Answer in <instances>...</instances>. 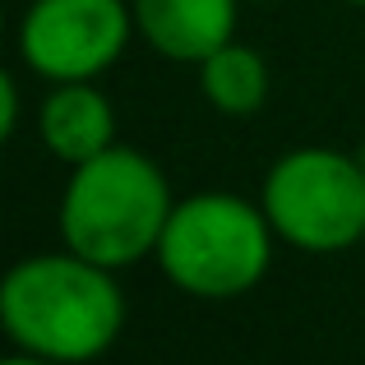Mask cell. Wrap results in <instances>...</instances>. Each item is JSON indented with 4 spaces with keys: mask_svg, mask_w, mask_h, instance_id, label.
Here are the masks:
<instances>
[{
    "mask_svg": "<svg viewBox=\"0 0 365 365\" xmlns=\"http://www.w3.org/2000/svg\"><path fill=\"white\" fill-rule=\"evenodd\" d=\"M0 324L28 356L56 365L98 361L125 329L116 268H102L74 250L19 259L0 282Z\"/></svg>",
    "mask_w": 365,
    "mask_h": 365,
    "instance_id": "6da1fadb",
    "label": "cell"
},
{
    "mask_svg": "<svg viewBox=\"0 0 365 365\" xmlns=\"http://www.w3.org/2000/svg\"><path fill=\"white\" fill-rule=\"evenodd\" d=\"M171 208L176 199L158 162L139 148L111 143L107 153L70 167L56 227L65 250L102 268H130L158 255Z\"/></svg>",
    "mask_w": 365,
    "mask_h": 365,
    "instance_id": "7a4b0ae2",
    "label": "cell"
},
{
    "mask_svg": "<svg viewBox=\"0 0 365 365\" xmlns=\"http://www.w3.org/2000/svg\"><path fill=\"white\" fill-rule=\"evenodd\" d=\"M273 222L264 204L227 190L176 199L158 241V268L171 287L199 301H236L264 282L273 264Z\"/></svg>",
    "mask_w": 365,
    "mask_h": 365,
    "instance_id": "3957f363",
    "label": "cell"
},
{
    "mask_svg": "<svg viewBox=\"0 0 365 365\" xmlns=\"http://www.w3.org/2000/svg\"><path fill=\"white\" fill-rule=\"evenodd\" d=\"M264 213L277 241L338 255L365 236V162L338 148H292L264 176Z\"/></svg>",
    "mask_w": 365,
    "mask_h": 365,
    "instance_id": "277c9868",
    "label": "cell"
},
{
    "mask_svg": "<svg viewBox=\"0 0 365 365\" xmlns=\"http://www.w3.org/2000/svg\"><path fill=\"white\" fill-rule=\"evenodd\" d=\"M134 33L130 0H33L19 24V61L51 83L98 79Z\"/></svg>",
    "mask_w": 365,
    "mask_h": 365,
    "instance_id": "5b68a950",
    "label": "cell"
},
{
    "mask_svg": "<svg viewBox=\"0 0 365 365\" xmlns=\"http://www.w3.org/2000/svg\"><path fill=\"white\" fill-rule=\"evenodd\" d=\"M241 0H130L134 33L176 65H199L236 37Z\"/></svg>",
    "mask_w": 365,
    "mask_h": 365,
    "instance_id": "8992f818",
    "label": "cell"
},
{
    "mask_svg": "<svg viewBox=\"0 0 365 365\" xmlns=\"http://www.w3.org/2000/svg\"><path fill=\"white\" fill-rule=\"evenodd\" d=\"M37 130L51 158H61L65 167H79L116 143V111L93 79L56 83L37 111Z\"/></svg>",
    "mask_w": 365,
    "mask_h": 365,
    "instance_id": "52a82bcc",
    "label": "cell"
},
{
    "mask_svg": "<svg viewBox=\"0 0 365 365\" xmlns=\"http://www.w3.org/2000/svg\"><path fill=\"white\" fill-rule=\"evenodd\" d=\"M199 93L213 111L222 116H255L268 102V65L255 46L245 42H222L199 61Z\"/></svg>",
    "mask_w": 365,
    "mask_h": 365,
    "instance_id": "ba28073f",
    "label": "cell"
},
{
    "mask_svg": "<svg viewBox=\"0 0 365 365\" xmlns=\"http://www.w3.org/2000/svg\"><path fill=\"white\" fill-rule=\"evenodd\" d=\"M0 130H5V139L19 130V83H14V74L0 79Z\"/></svg>",
    "mask_w": 365,
    "mask_h": 365,
    "instance_id": "9c48e42d",
    "label": "cell"
},
{
    "mask_svg": "<svg viewBox=\"0 0 365 365\" xmlns=\"http://www.w3.org/2000/svg\"><path fill=\"white\" fill-rule=\"evenodd\" d=\"M5 365H56V361H42V356H28V351H14Z\"/></svg>",
    "mask_w": 365,
    "mask_h": 365,
    "instance_id": "30bf717a",
    "label": "cell"
},
{
    "mask_svg": "<svg viewBox=\"0 0 365 365\" xmlns=\"http://www.w3.org/2000/svg\"><path fill=\"white\" fill-rule=\"evenodd\" d=\"M347 5H361V9H365V0H347Z\"/></svg>",
    "mask_w": 365,
    "mask_h": 365,
    "instance_id": "8fae6325",
    "label": "cell"
}]
</instances>
